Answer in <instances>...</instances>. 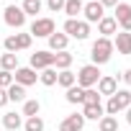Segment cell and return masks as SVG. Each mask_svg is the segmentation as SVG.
Returning a JSON list of instances; mask_svg holds the SVG:
<instances>
[{"mask_svg":"<svg viewBox=\"0 0 131 131\" xmlns=\"http://www.w3.org/2000/svg\"><path fill=\"white\" fill-rule=\"evenodd\" d=\"M64 13L70 18H77V13H82V0H67L64 3Z\"/></svg>","mask_w":131,"mask_h":131,"instance_id":"cb8c5ba5","label":"cell"},{"mask_svg":"<svg viewBox=\"0 0 131 131\" xmlns=\"http://www.w3.org/2000/svg\"><path fill=\"white\" fill-rule=\"evenodd\" d=\"M82 13H85V23H98L103 18V5L98 3V0H93V3L82 5Z\"/></svg>","mask_w":131,"mask_h":131,"instance_id":"8fae6325","label":"cell"},{"mask_svg":"<svg viewBox=\"0 0 131 131\" xmlns=\"http://www.w3.org/2000/svg\"><path fill=\"white\" fill-rule=\"evenodd\" d=\"M98 128H100V131H118V121H116L113 116H103V118L98 121Z\"/></svg>","mask_w":131,"mask_h":131,"instance_id":"4316f807","label":"cell"},{"mask_svg":"<svg viewBox=\"0 0 131 131\" xmlns=\"http://www.w3.org/2000/svg\"><path fill=\"white\" fill-rule=\"evenodd\" d=\"M98 31L103 34V39H108V36H113L116 31H118V23H116V18H100L98 21Z\"/></svg>","mask_w":131,"mask_h":131,"instance_id":"9a60e30c","label":"cell"},{"mask_svg":"<svg viewBox=\"0 0 131 131\" xmlns=\"http://www.w3.org/2000/svg\"><path fill=\"white\" fill-rule=\"evenodd\" d=\"M88 3H93V0H88Z\"/></svg>","mask_w":131,"mask_h":131,"instance_id":"8d00e7d4","label":"cell"},{"mask_svg":"<svg viewBox=\"0 0 131 131\" xmlns=\"http://www.w3.org/2000/svg\"><path fill=\"white\" fill-rule=\"evenodd\" d=\"M31 34H13V36H8L5 39V49L10 51V54H16V51H21V49H28L31 46Z\"/></svg>","mask_w":131,"mask_h":131,"instance_id":"8992f818","label":"cell"},{"mask_svg":"<svg viewBox=\"0 0 131 131\" xmlns=\"http://www.w3.org/2000/svg\"><path fill=\"white\" fill-rule=\"evenodd\" d=\"M8 100H13V103H21V100H26V88L13 82V85L8 88Z\"/></svg>","mask_w":131,"mask_h":131,"instance_id":"44dd1931","label":"cell"},{"mask_svg":"<svg viewBox=\"0 0 131 131\" xmlns=\"http://www.w3.org/2000/svg\"><path fill=\"white\" fill-rule=\"evenodd\" d=\"M123 80H126V85H131V67L123 72Z\"/></svg>","mask_w":131,"mask_h":131,"instance_id":"e575fe53","label":"cell"},{"mask_svg":"<svg viewBox=\"0 0 131 131\" xmlns=\"http://www.w3.org/2000/svg\"><path fill=\"white\" fill-rule=\"evenodd\" d=\"M126 121H128V123H131V105H128V108H126Z\"/></svg>","mask_w":131,"mask_h":131,"instance_id":"d590c367","label":"cell"},{"mask_svg":"<svg viewBox=\"0 0 131 131\" xmlns=\"http://www.w3.org/2000/svg\"><path fill=\"white\" fill-rule=\"evenodd\" d=\"M64 34L72 36V39H77V41H82V39L90 36V23L77 21V18H67V23H64Z\"/></svg>","mask_w":131,"mask_h":131,"instance_id":"277c9868","label":"cell"},{"mask_svg":"<svg viewBox=\"0 0 131 131\" xmlns=\"http://www.w3.org/2000/svg\"><path fill=\"white\" fill-rule=\"evenodd\" d=\"M26 131H44V121H41L39 116H31V118L26 121Z\"/></svg>","mask_w":131,"mask_h":131,"instance_id":"f546056e","label":"cell"},{"mask_svg":"<svg viewBox=\"0 0 131 131\" xmlns=\"http://www.w3.org/2000/svg\"><path fill=\"white\" fill-rule=\"evenodd\" d=\"M0 131H3V128H0Z\"/></svg>","mask_w":131,"mask_h":131,"instance_id":"74e56055","label":"cell"},{"mask_svg":"<svg viewBox=\"0 0 131 131\" xmlns=\"http://www.w3.org/2000/svg\"><path fill=\"white\" fill-rule=\"evenodd\" d=\"M82 126H85V118H82V113H72V116H67V118L62 121L59 131H82Z\"/></svg>","mask_w":131,"mask_h":131,"instance_id":"7c38bea8","label":"cell"},{"mask_svg":"<svg viewBox=\"0 0 131 131\" xmlns=\"http://www.w3.org/2000/svg\"><path fill=\"white\" fill-rule=\"evenodd\" d=\"M64 3H67V0H46V5H49V10H51V13L64 10Z\"/></svg>","mask_w":131,"mask_h":131,"instance_id":"1f68e13d","label":"cell"},{"mask_svg":"<svg viewBox=\"0 0 131 131\" xmlns=\"http://www.w3.org/2000/svg\"><path fill=\"white\" fill-rule=\"evenodd\" d=\"M21 10H23L26 16H36V13H41V0H23Z\"/></svg>","mask_w":131,"mask_h":131,"instance_id":"d4e9b609","label":"cell"},{"mask_svg":"<svg viewBox=\"0 0 131 131\" xmlns=\"http://www.w3.org/2000/svg\"><path fill=\"white\" fill-rule=\"evenodd\" d=\"M57 82H59L62 88H72V85L77 82V77H75V72H70V70H62V72L57 75Z\"/></svg>","mask_w":131,"mask_h":131,"instance_id":"603a6c76","label":"cell"},{"mask_svg":"<svg viewBox=\"0 0 131 131\" xmlns=\"http://www.w3.org/2000/svg\"><path fill=\"white\" fill-rule=\"evenodd\" d=\"M67 103H72V105H77V103H82L85 100V90L80 88V85H72V88H67Z\"/></svg>","mask_w":131,"mask_h":131,"instance_id":"e0dca14e","label":"cell"},{"mask_svg":"<svg viewBox=\"0 0 131 131\" xmlns=\"http://www.w3.org/2000/svg\"><path fill=\"white\" fill-rule=\"evenodd\" d=\"M113 49H118V54H131V34H128V31L116 34V44H113Z\"/></svg>","mask_w":131,"mask_h":131,"instance_id":"5bb4252c","label":"cell"},{"mask_svg":"<svg viewBox=\"0 0 131 131\" xmlns=\"http://www.w3.org/2000/svg\"><path fill=\"white\" fill-rule=\"evenodd\" d=\"M39 111H41V103L39 100H26L23 103V116H39Z\"/></svg>","mask_w":131,"mask_h":131,"instance_id":"83f0119b","label":"cell"},{"mask_svg":"<svg viewBox=\"0 0 131 131\" xmlns=\"http://www.w3.org/2000/svg\"><path fill=\"white\" fill-rule=\"evenodd\" d=\"M0 67H3L5 72H10V70H18V54H3L0 57Z\"/></svg>","mask_w":131,"mask_h":131,"instance_id":"ffe728a7","label":"cell"},{"mask_svg":"<svg viewBox=\"0 0 131 131\" xmlns=\"http://www.w3.org/2000/svg\"><path fill=\"white\" fill-rule=\"evenodd\" d=\"M54 34V21L51 18H34L31 23V36L36 39H49Z\"/></svg>","mask_w":131,"mask_h":131,"instance_id":"5b68a950","label":"cell"},{"mask_svg":"<svg viewBox=\"0 0 131 131\" xmlns=\"http://www.w3.org/2000/svg\"><path fill=\"white\" fill-rule=\"evenodd\" d=\"M82 103H85V105H98V103H100V93H98L95 88H88V90H85V100H82Z\"/></svg>","mask_w":131,"mask_h":131,"instance_id":"f1b7e54d","label":"cell"},{"mask_svg":"<svg viewBox=\"0 0 131 131\" xmlns=\"http://www.w3.org/2000/svg\"><path fill=\"white\" fill-rule=\"evenodd\" d=\"M67 41H70L67 34H51L49 36V49L51 51H64L67 49Z\"/></svg>","mask_w":131,"mask_h":131,"instance_id":"2e32d148","label":"cell"},{"mask_svg":"<svg viewBox=\"0 0 131 131\" xmlns=\"http://www.w3.org/2000/svg\"><path fill=\"white\" fill-rule=\"evenodd\" d=\"M128 105H131V93H128V90H116V93L111 95L105 111H108V116H116L118 111H126Z\"/></svg>","mask_w":131,"mask_h":131,"instance_id":"3957f363","label":"cell"},{"mask_svg":"<svg viewBox=\"0 0 131 131\" xmlns=\"http://www.w3.org/2000/svg\"><path fill=\"white\" fill-rule=\"evenodd\" d=\"M82 118L100 121V118H103V105H100V103H98V105H85V111H82Z\"/></svg>","mask_w":131,"mask_h":131,"instance_id":"7402d4cb","label":"cell"},{"mask_svg":"<svg viewBox=\"0 0 131 131\" xmlns=\"http://www.w3.org/2000/svg\"><path fill=\"white\" fill-rule=\"evenodd\" d=\"M54 67V54L51 51H36L31 54V70H46Z\"/></svg>","mask_w":131,"mask_h":131,"instance_id":"30bf717a","label":"cell"},{"mask_svg":"<svg viewBox=\"0 0 131 131\" xmlns=\"http://www.w3.org/2000/svg\"><path fill=\"white\" fill-rule=\"evenodd\" d=\"M8 103V90H3V88H0V108H3Z\"/></svg>","mask_w":131,"mask_h":131,"instance_id":"836d02e7","label":"cell"},{"mask_svg":"<svg viewBox=\"0 0 131 131\" xmlns=\"http://www.w3.org/2000/svg\"><path fill=\"white\" fill-rule=\"evenodd\" d=\"M10 85H13V75H10V72H5V70H0V88L8 90Z\"/></svg>","mask_w":131,"mask_h":131,"instance_id":"4dcf8cb0","label":"cell"},{"mask_svg":"<svg viewBox=\"0 0 131 131\" xmlns=\"http://www.w3.org/2000/svg\"><path fill=\"white\" fill-rule=\"evenodd\" d=\"M113 18H116V23H118L123 31H131V5H128V3H118Z\"/></svg>","mask_w":131,"mask_h":131,"instance_id":"9c48e42d","label":"cell"},{"mask_svg":"<svg viewBox=\"0 0 131 131\" xmlns=\"http://www.w3.org/2000/svg\"><path fill=\"white\" fill-rule=\"evenodd\" d=\"M111 54H113V41L111 39H98L95 44H93V49H90V57H93V64L98 67V64H105V62H111Z\"/></svg>","mask_w":131,"mask_h":131,"instance_id":"6da1fadb","label":"cell"},{"mask_svg":"<svg viewBox=\"0 0 131 131\" xmlns=\"http://www.w3.org/2000/svg\"><path fill=\"white\" fill-rule=\"evenodd\" d=\"M36 80H39V75H36V70H31V67H18L16 75H13V82H16V85H23V88L34 85Z\"/></svg>","mask_w":131,"mask_h":131,"instance_id":"ba28073f","label":"cell"},{"mask_svg":"<svg viewBox=\"0 0 131 131\" xmlns=\"http://www.w3.org/2000/svg\"><path fill=\"white\" fill-rule=\"evenodd\" d=\"M72 54L70 51H57L54 54V64H57V70H70V64H72Z\"/></svg>","mask_w":131,"mask_h":131,"instance_id":"ac0fdd59","label":"cell"},{"mask_svg":"<svg viewBox=\"0 0 131 131\" xmlns=\"http://www.w3.org/2000/svg\"><path fill=\"white\" fill-rule=\"evenodd\" d=\"M75 77H77V85H80L82 90H88V88H95V85H98V80H100V70L95 67V64H85V67H82Z\"/></svg>","mask_w":131,"mask_h":131,"instance_id":"7a4b0ae2","label":"cell"},{"mask_svg":"<svg viewBox=\"0 0 131 131\" xmlns=\"http://www.w3.org/2000/svg\"><path fill=\"white\" fill-rule=\"evenodd\" d=\"M5 23L13 26V28H23V23H26V13H23L18 5H8V8H5Z\"/></svg>","mask_w":131,"mask_h":131,"instance_id":"52a82bcc","label":"cell"},{"mask_svg":"<svg viewBox=\"0 0 131 131\" xmlns=\"http://www.w3.org/2000/svg\"><path fill=\"white\" fill-rule=\"evenodd\" d=\"M116 90H118V82H116V77L105 75V77H100V80H98V93H100V95H113Z\"/></svg>","mask_w":131,"mask_h":131,"instance_id":"4fadbf2b","label":"cell"},{"mask_svg":"<svg viewBox=\"0 0 131 131\" xmlns=\"http://www.w3.org/2000/svg\"><path fill=\"white\" fill-rule=\"evenodd\" d=\"M21 123H23V121H21V113H5V116H3V126H5L8 131H18Z\"/></svg>","mask_w":131,"mask_h":131,"instance_id":"d6986e66","label":"cell"},{"mask_svg":"<svg viewBox=\"0 0 131 131\" xmlns=\"http://www.w3.org/2000/svg\"><path fill=\"white\" fill-rule=\"evenodd\" d=\"M98 3H100L103 8H116V5H118V0H98Z\"/></svg>","mask_w":131,"mask_h":131,"instance_id":"d6a6232c","label":"cell"},{"mask_svg":"<svg viewBox=\"0 0 131 131\" xmlns=\"http://www.w3.org/2000/svg\"><path fill=\"white\" fill-rule=\"evenodd\" d=\"M39 80L46 85V88H51V85H57V70L54 67H46L41 75H39Z\"/></svg>","mask_w":131,"mask_h":131,"instance_id":"484cf974","label":"cell"}]
</instances>
